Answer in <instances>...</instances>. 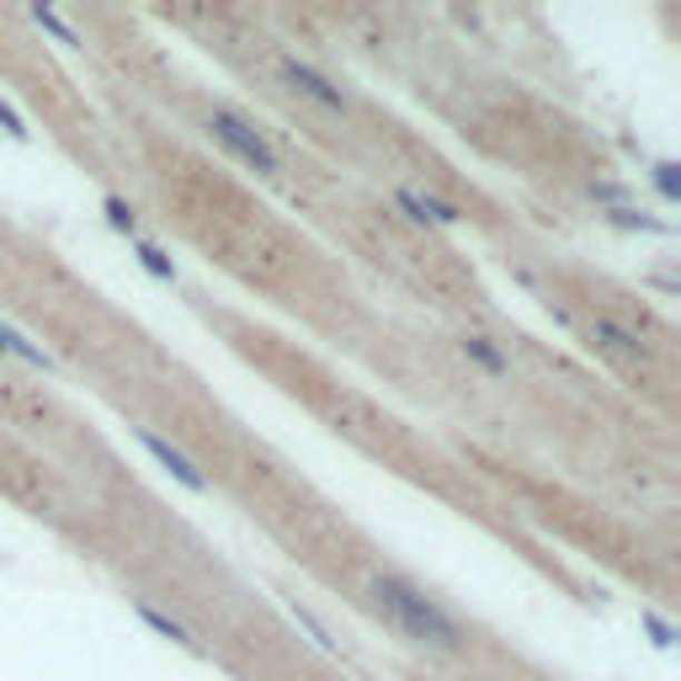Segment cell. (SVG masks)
Wrapping results in <instances>:
<instances>
[{"instance_id":"6da1fadb","label":"cell","mask_w":681,"mask_h":681,"mask_svg":"<svg viewBox=\"0 0 681 681\" xmlns=\"http://www.w3.org/2000/svg\"><path fill=\"white\" fill-rule=\"evenodd\" d=\"M363 602L367 612L394 629L399 639H411L421 650H437V655H463L474 639L453 608H442L426 585H415L411 575H394V570H367L363 581Z\"/></svg>"},{"instance_id":"7a4b0ae2","label":"cell","mask_w":681,"mask_h":681,"mask_svg":"<svg viewBox=\"0 0 681 681\" xmlns=\"http://www.w3.org/2000/svg\"><path fill=\"white\" fill-rule=\"evenodd\" d=\"M272 70H277V86L288 91V97L309 101L315 112H325V118H357V91L346 86V80H336V75H325L319 65H309V59H298V53H277L272 59Z\"/></svg>"},{"instance_id":"3957f363","label":"cell","mask_w":681,"mask_h":681,"mask_svg":"<svg viewBox=\"0 0 681 681\" xmlns=\"http://www.w3.org/2000/svg\"><path fill=\"white\" fill-rule=\"evenodd\" d=\"M208 134H214V139H219L224 149H229V155H235V160H240V166H250L256 170V176H267V181H277V176H283V155H277V145H272L267 139V128H261V122H250L245 118V112H235V107H224V101H214V107H208Z\"/></svg>"},{"instance_id":"277c9868","label":"cell","mask_w":681,"mask_h":681,"mask_svg":"<svg viewBox=\"0 0 681 681\" xmlns=\"http://www.w3.org/2000/svg\"><path fill=\"white\" fill-rule=\"evenodd\" d=\"M581 336L591 352H602V357H612V363L623 367H644L650 363V346H644V336L633 330V325H623L618 315H608V309H591V315L581 319Z\"/></svg>"},{"instance_id":"5b68a950","label":"cell","mask_w":681,"mask_h":681,"mask_svg":"<svg viewBox=\"0 0 681 681\" xmlns=\"http://www.w3.org/2000/svg\"><path fill=\"white\" fill-rule=\"evenodd\" d=\"M134 437H139V447H145L149 458L160 463L181 490H193V495H214V474H208V468H203L181 442H170L166 432H155V426H134Z\"/></svg>"},{"instance_id":"8992f818","label":"cell","mask_w":681,"mask_h":681,"mask_svg":"<svg viewBox=\"0 0 681 681\" xmlns=\"http://www.w3.org/2000/svg\"><path fill=\"white\" fill-rule=\"evenodd\" d=\"M394 208L411 224H421V229H458V219H463V208L453 197H442L437 187H399Z\"/></svg>"},{"instance_id":"52a82bcc","label":"cell","mask_w":681,"mask_h":681,"mask_svg":"<svg viewBox=\"0 0 681 681\" xmlns=\"http://www.w3.org/2000/svg\"><path fill=\"white\" fill-rule=\"evenodd\" d=\"M0 357L32 367V373H59V363H53L49 346H43V340H32L27 330H17L11 319H0Z\"/></svg>"},{"instance_id":"ba28073f","label":"cell","mask_w":681,"mask_h":681,"mask_svg":"<svg viewBox=\"0 0 681 681\" xmlns=\"http://www.w3.org/2000/svg\"><path fill=\"white\" fill-rule=\"evenodd\" d=\"M134 612H139V618H145V623H149L155 633H166L170 644H181V650H193V655H203V639H197V629H187V623H181L176 612L155 608L149 596H134Z\"/></svg>"},{"instance_id":"9c48e42d","label":"cell","mask_w":681,"mask_h":681,"mask_svg":"<svg viewBox=\"0 0 681 681\" xmlns=\"http://www.w3.org/2000/svg\"><path fill=\"white\" fill-rule=\"evenodd\" d=\"M458 352H463V363H474L485 378H506L511 373V357L490 336H458Z\"/></svg>"},{"instance_id":"30bf717a","label":"cell","mask_w":681,"mask_h":681,"mask_svg":"<svg viewBox=\"0 0 681 681\" xmlns=\"http://www.w3.org/2000/svg\"><path fill=\"white\" fill-rule=\"evenodd\" d=\"M139 261H145V267L155 272L160 283H170V277H176V267H170V261H166V250H155V245H149V240H139Z\"/></svg>"},{"instance_id":"8fae6325","label":"cell","mask_w":681,"mask_h":681,"mask_svg":"<svg viewBox=\"0 0 681 681\" xmlns=\"http://www.w3.org/2000/svg\"><path fill=\"white\" fill-rule=\"evenodd\" d=\"M0 122H6V128H11V134H17V139H27V122L17 118V112H11V107H6V101H0Z\"/></svg>"}]
</instances>
